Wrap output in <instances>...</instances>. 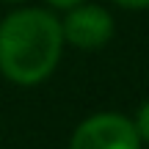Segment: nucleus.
Returning <instances> with one entry per match:
<instances>
[{"label":"nucleus","instance_id":"obj_3","mask_svg":"<svg viewBox=\"0 0 149 149\" xmlns=\"http://www.w3.org/2000/svg\"><path fill=\"white\" fill-rule=\"evenodd\" d=\"M61 33L69 44L80 50H97L113 36V17L102 6H72L66 19L61 22Z\"/></svg>","mask_w":149,"mask_h":149},{"label":"nucleus","instance_id":"obj_1","mask_svg":"<svg viewBox=\"0 0 149 149\" xmlns=\"http://www.w3.org/2000/svg\"><path fill=\"white\" fill-rule=\"evenodd\" d=\"M64 47L61 22L44 8H22L0 22V72L19 86L42 83Z\"/></svg>","mask_w":149,"mask_h":149},{"label":"nucleus","instance_id":"obj_2","mask_svg":"<svg viewBox=\"0 0 149 149\" xmlns=\"http://www.w3.org/2000/svg\"><path fill=\"white\" fill-rule=\"evenodd\" d=\"M69 149H141V135L127 116L97 113L77 124Z\"/></svg>","mask_w":149,"mask_h":149},{"label":"nucleus","instance_id":"obj_7","mask_svg":"<svg viewBox=\"0 0 149 149\" xmlns=\"http://www.w3.org/2000/svg\"><path fill=\"white\" fill-rule=\"evenodd\" d=\"M8 3H19V0H8Z\"/></svg>","mask_w":149,"mask_h":149},{"label":"nucleus","instance_id":"obj_4","mask_svg":"<svg viewBox=\"0 0 149 149\" xmlns=\"http://www.w3.org/2000/svg\"><path fill=\"white\" fill-rule=\"evenodd\" d=\"M135 130H138L141 141H146V144H149V100L141 105L138 116H135Z\"/></svg>","mask_w":149,"mask_h":149},{"label":"nucleus","instance_id":"obj_6","mask_svg":"<svg viewBox=\"0 0 149 149\" xmlns=\"http://www.w3.org/2000/svg\"><path fill=\"white\" fill-rule=\"evenodd\" d=\"M50 6H55V8H72V6L83 3V0H47Z\"/></svg>","mask_w":149,"mask_h":149},{"label":"nucleus","instance_id":"obj_5","mask_svg":"<svg viewBox=\"0 0 149 149\" xmlns=\"http://www.w3.org/2000/svg\"><path fill=\"white\" fill-rule=\"evenodd\" d=\"M124 8H149V0H116Z\"/></svg>","mask_w":149,"mask_h":149}]
</instances>
